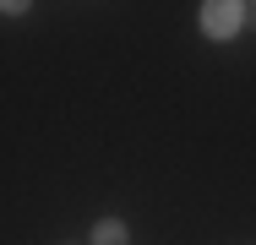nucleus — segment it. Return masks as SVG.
Returning <instances> with one entry per match:
<instances>
[{
    "label": "nucleus",
    "mask_w": 256,
    "mask_h": 245,
    "mask_svg": "<svg viewBox=\"0 0 256 245\" xmlns=\"http://www.w3.org/2000/svg\"><path fill=\"white\" fill-rule=\"evenodd\" d=\"M246 0H202V16H196V28H202V38L212 44H229L240 28H246Z\"/></svg>",
    "instance_id": "obj_1"
},
{
    "label": "nucleus",
    "mask_w": 256,
    "mask_h": 245,
    "mask_svg": "<svg viewBox=\"0 0 256 245\" xmlns=\"http://www.w3.org/2000/svg\"><path fill=\"white\" fill-rule=\"evenodd\" d=\"M88 245H131V224H126V218H98Z\"/></svg>",
    "instance_id": "obj_2"
},
{
    "label": "nucleus",
    "mask_w": 256,
    "mask_h": 245,
    "mask_svg": "<svg viewBox=\"0 0 256 245\" xmlns=\"http://www.w3.org/2000/svg\"><path fill=\"white\" fill-rule=\"evenodd\" d=\"M246 22H251V28H256V6H251V11H246Z\"/></svg>",
    "instance_id": "obj_3"
}]
</instances>
